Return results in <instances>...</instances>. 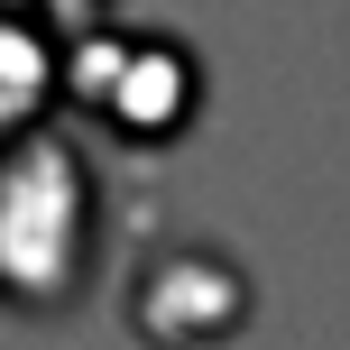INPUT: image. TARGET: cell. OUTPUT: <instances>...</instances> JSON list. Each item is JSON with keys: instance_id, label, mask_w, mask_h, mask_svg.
<instances>
[{"instance_id": "cell-1", "label": "cell", "mask_w": 350, "mask_h": 350, "mask_svg": "<svg viewBox=\"0 0 350 350\" xmlns=\"http://www.w3.org/2000/svg\"><path fill=\"white\" fill-rule=\"evenodd\" d=\"M92 249H102V193L92 166L74 157L55 129L0 148V304L18 314H65L92 286Z\"/></svg>"}]
</instances>
